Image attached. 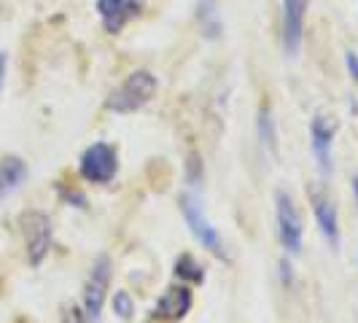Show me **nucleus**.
<instances>
[{
	"instance_id": "1",
	"label": "nucleus",
	"mask_w": 358,
	"mask_h": 323,
	"mask_svg": "<svg viewBox=\"0 0 358 323\" xmlns=\"http://www.w3.org/2000/svg\"><path fill=\"white\" fill-rule=\"evenodd\" d=\"M157 94V78L148 71H132L116 89L108 94L106 108L110 113H135L148 106Z\"/></svg>"
},
{
	"instance_id": "2",
	"label": "nucleus",
	"mask_w": 358,
	"mask_h": 323,
	"mask_svg": "<svg viewBox=\"0 0 358 323\" xmlns=\"http://www.w3.org/2000/svg\"><path fill=\"white\" fill-rule=\"evenodd\" d=\"M19 229H22V237H24L27 264L30 267H41L46 261V256H49L54 243L52 218L43 210H24V213L19 215Z\"/></svg>"
},
{
	"instance_id": "3",
	"label": "nucleus",
	"mask_w": 358,
	"mask_h": 323,
	"mask_svg": "<svg viewBox=\"0 0 358 323\" xmlns=\"http://www.w3.org/2000/svg\"><path fill=\"white\" fill-rule=\"evenodd\" d=\"M180 213H183V221H186L189 232L197 237V243L205 251L213 253L218 261H229V251H227V245H224V237L218 234V229L213 227V221L205 215L197 197L183 194V197H180Z\"/></svg>"
},
{
	"instance_id": "4",
	"label": "nucleus",
	"mask_w": 358,
	"mask_h": 323,
	"mask_svg": "<svg viewBox=\"0 0 358 323\" xmlns=\"http://www.w3.org/2000/svg\"><path fill=\"white\" fill-rule=\"evenodd\" d=\"M275 227H278V240L280 245L286 248V253H296L302 251V243H305V224H302V215L296 210L294 199L288 192L278 189L275 192Z\"/></svg>"
},
{
	"instance_id": "5",
	"label": "nucleus",
	"mask_w": 358,
	"mask_h": 323,
	"mask_svg": "<svg viewBox=\"0 0 358 323\" xmlns=\"http://www.w3.org/2000/svg\"><path fill=\"white\" fill-rule=\"evenodd\" d=\"M78 173L87 183H94V186H103V183H110L119 173V154L110 143H92L81 159H78Z\"/></svg>"
},
{
	"instance_id": "6",
	"label": "nucleus",
	"mask_w": 358,
	"mask_h": 323,
	"mask_svg": "<svg viewBox=\"0 0 358 323\" xmlns=\"http://www.w3.org/2000/svg\"><path fill=\"white\" fill-rule=\"evenodd\" d=\"M110 275H113V264L106 253L94 259V267H92L90 278L84 283V313H87V321L94 323L100 321V313L106 307L108 286H110Z\"/></svg>"
},
{
	"instance_id": "7",
	"label": "nucleus",
	"mask_w": 358,
	"mask_h": 323,
	"mask_svg": "<svg viewBox=\"0 0 358 323\" xmlns=\"http://www.w3.org/2000/svg\"><path fill=\"white\" fill-rule=\"evenodd\" d=\"M310 208H313L318 232L326 240V245L331 251H340L342 234H340V218H337V205L331 202V197L323 189H310Z\"/></svg>"
},
{
	"instance_id": "8",
	"label": "nucleus",
	"mask_w": 358,
	"mask_h": 323,
	"mask_svg": "<svg viewBox=\"0 0 358 323\" xmlns=\"http://www.w3.org/2000/svg\"><path fill=\"white\" fill-rule=\"evenodd\" d=\"M334 138H337V124L323 116V113H315L313 122H310V145H313V157H315V164L321 170L323 178L331 175V148H334Z\"/></svg>"
},
{
	"instance_id": "9",
	"label": "nucleus",
	"mask_w": 358,
	"mask_h": 323,
	"mask_svg": "<svg viewBox=\"0 0 358 323\" xmlns=\"http://www.w3.org/2000/svg\"><path fill=\"white\" fill-rule=\"evenodd\" d=\"M97 14L103 19L106 33H122L135 17L143 14V0H97Z\"/></svg>"
},
{
	"instance_id": "10",
	"label": "nucleus",
	"mask_w": 358,
	"mask_h": 323,
	"mask_svg": "<svg viewBox=\"0 0 358 323\" xmlns=\"http://www.w3.org/2000/svg\"><path fill=\"white\" fill-rule=\"evenodd\" d=\"M305 11H307V0H283V52L291 59L302 49Z\"/></svg>"
},
{
	"instance_id": "11",
	"label": "nucleus",
	"mask_w": 358,
	"mask_h": 323,
	"mask_svg": "<svg viewBox=\"0 0 358 323\" xmlns=\"http://www.w3.org/2000/svg\"><path fill=\"white\" fill-rule=\"evenodd\" d=\"M194 305V291L189 283L183 286H170L159 296V302L154 307V315L162 321H183L189 315V310Z\"/></svg>"
},
{
	"instance_id": "12",
	"label": "nucleus",
	"mask_w": 358,
	"mask_h": 323,
	"mask_svg": "<svg viewBox=\"0 0 358 323\" xmlns=\"http://www.w3.org/2000/svg\"><path fill=\"white\" fill-rule=\"evenodd\" d=\"M27 180V164L19 157H3L0 159V199L14 194Z\"/></svg>"
},
{
	"instance_id": "13",
	"label": "nucleus",
	"mask_w": 358,
	"mask_h": 323,
	"mask_svg": "<svg viewBox=\"0 0 358 323\" xmlns=\"http://www.w3.org/2000/svg\"><path fill=\"white\" fill-rule=\"evenodd\" d=\"M197 19H199V27H202L205 38H213L215 41V38L221 36L224 24H221V17H218V6H215V0H199Z\"/></svg>"
},
{
	"instance_id": "14",
	"label": "nucleus",
	"mask_w": 358,
	"mask_h": 323,
	"mask_svg": "<svg viewBox=\"0 0 358 323\" xmlns=\"http://www.w3.org/2000/svg\"><path fill=\"white\" fill-rule=\"evenodd\" d=\"M176 275H178L183 283H189V286H202V283H205V267L199 264L192 253L178 256V261H176Z\"/></svg>"
},
{
	"instance_id": "15",
	"label": "nucleus",
	"mask_w": 358,
	"mask_h": 323,
	"mask_svg": "<svg viewBox=\"0 0 358 323\" xmlns=\"http://www.w3.org/2000/svg\"><path fill=\"white\" fill-rule=\"evenodd\" d=\"M256 132H259L262 145H264L267 151H272V154H278V129H275V122H272V116H269V108H262V110H259Z\"/></svg>"
},
{
	"instance_id": "16",
	"label": "nucleus",
	"mask_w": 358,
	"mask_h": 323,
	"mask_svg": "<svg viewBox=\"0 0 358 323\" xmlns=\"http://www.w3.org/2000/svg\"><path fill=\"white\" fill-rule=\"evenodd\" d=\"M110 307H113L119 321H132L135 318V302H132L129 291H116L113 299H110Z\"/></svg>"
},
{
	"instance_id": "17",
	"label": "nucleus",
	"mask_w": 358,
	"mask_h": 323,
	"mask_svg": "<svg viewBox=\"0 0 358 323\" xmlns=\"http://www.w3.org/2000/svg\"><path fill=\"white\" fill-rule=\"evenodd\" d=\"M62 323H90L87 321V313H84V307L78 305H71L65 313H62Z\"/></svg>"
},
{
	"instance_id": "18",
	"label": "nucleus",
	"mask_w": 358,
	"mask_h": 323,
	"mask_svg": "<svg viewBox=\"0 0 358 323\" xmlns=\"http://www.w3.org/2000/svg\"><path fill=\"white\" fill-rule=\"evenodd\" d=\"M345 62H348V71H350V76H353V81L358 84V57L353 52H348Z\"/></svg>"
},
{
	"instance_id": "19",
	"label": "nucleus",
	"mask_w": 358,
	"mask_h": 323,
	"mask_svg": "<svg viewBox=\"0 0 358 323\" xmlns=\"http://www.w3.org/2000/svg\"><path fill=\"white\" fill-rule=\"evenodd\" d=\"M6 71H8V57H6V52H0V92L6 84Z\"/></svg>"
},
{
	"instance_id": "20",
	"label": "nucleus",
	"mask_w": 358,
	"mask_h": 323,
	"mask_svg": "<svg viewBox=\"0 0 358 323\" xmlns=\"http://www.w3.org/2000/svg\"><path fill=\"white\" fill-rule=\"evenodd\" d=\"M350 189H353V199H356V208H358V173L350 180Z\"/></svg>"
}]
</instances>
